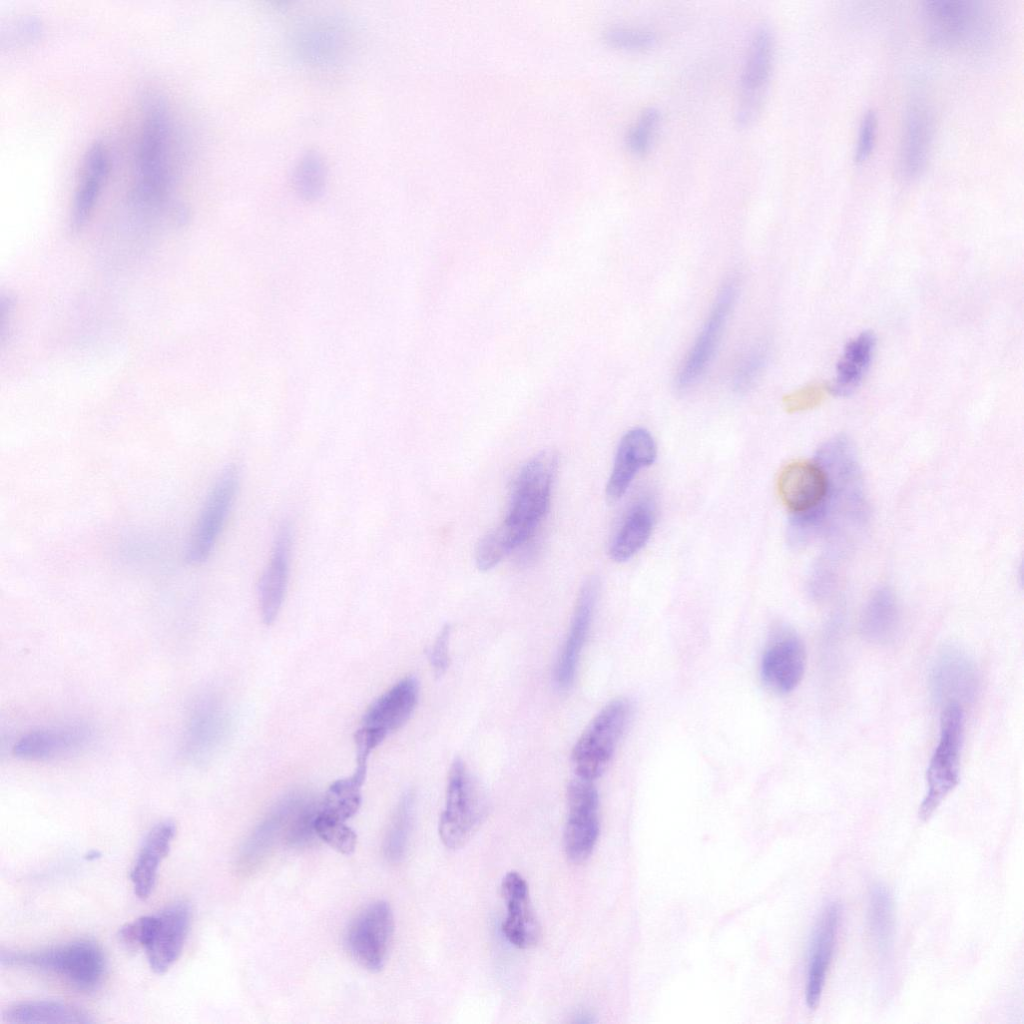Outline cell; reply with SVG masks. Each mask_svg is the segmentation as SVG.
<instances>
[{"label": "cell", "mask_w": 1024, "mask_h": 1024, "mask_svg": "<svg viewBox=\"0 0 1024 1024\" xmlns=\"http://www.w3.org/2000/svg\"><path fill=\"white\" fill-rule=\"evenodd\" d=\"M141 114L127 208L140 219L158 216L168 208L183 211L184 206L172 200L175 158L169 106L163 96L151 92L144 97Z\"/></svg>", "instance_id": "6da1fadb"}, {"label": "cell", "mask_w": 1024, "mask_h": 1024, "mask_svg": "<svg viewBox=\"0 0 1024 1024\" xmlns=\"http://www.w3.org/2000/svg\"><path fill=\"white\" fill-rule=\"evenodd\" d=\"M557 466V454L545 450L521 469L505 519L477 545L475 561L479 570L493 568L532 536L548 510Z\"/></svg>", "instance_id": "7a4b0ae2"}, {"label": "cell", "mask_w": 1024, "mask_h": 1024, "mask_svg": "<svg viewBox=\"0 0 1024 1024\" xmlns=\"http://www.w3.org/2000/svg\"><path fill=\"white\" fill-rule=\"evenodd\" d=\"M1 965L49 972L74 988L92 991L102 982L106 961L101 948L88 940L72 941L38 951L1 953Z\"/></svg>", "instance_id": "3957f363"}, {"label": "cell", "mask_w": 1024, "mask_h": 1024, "mask_svg": "<svg viewBox=\"0 0 1024 1024\" xmlns=\"http://www.w3.org/2000/svg\"><path fill=\"white\" fill-rule=\"evenodd\" d=\"M928 38L948 49L980 47L994 31L989 10L980 2L962 0L928 1L923 7Z\"/></svg>", "instance_id": "277c9868"}, {"label": "cell", "mask_w": 1024, "mask_h": 1024, "mask_svg": "<svg viewBox=\"0 0 1024 1024\" xmlns=\"http://www.w3.org/2000/svg\"><path fill=\"white\" fill-rule=\"evenodd\" d=\"M632 715V705L617 698L605 705L576 741L571 761L576 777L594 781L610 765Z\"/></svg>", "instance_id": "5b68a950"}, {"label": "cell", "mask_w": 1024, "mask_h": 1024, "mask_svg": "<svg viewBox=\"0 0 1024 1024\" xmlns=\"http://www.w3.org/2000/svg\"><path fill=\"white\" fill-rule=\"evenodd\" d=\"M964 735L961 706L943 707L937 746L927 769V791L919 807V818L928 820L959 782L960 758Z\"/></svg>", "instance_id": "8992f818"}, {"label": "cell", "mask_w": 1024, "mask_h": 1024, "mask_svg": "<svg viewBox=\"0 0 1024 1024\" xmlns=\"http://www.w3.org/2000/svg\"><path fill=\"white\" fill-rule=\"evenodd\" d=\"M484 804L466 765L460 758L451 763L445 806L439 820V836L450 849L463 846L479 826Z\"/></svg>", "instance_id": "52a82bcc"}, {"label": "cell", "mask_w": 1024, "mask_h": 1024, "mask_svg": "<svg viewBox=\"0 0 1024 1024\" xmlns=\"http://www.w3.org/2000/svg\"><path fill=\"white\" fill-rule=\"evenodd\" d=\"M568 815L564 829V849L575 863L592 853L600 833L599 797L593 781L579 777L567 786Z\"/></svg>", "instance_id": "ba28073f"}, {"label": "cell", "mask_w": 1024, "mask_h": 1024, "mask_svg": "<svg viewBox=\"0 0 1024 1024\" xmlns=\"http://www.w3.org/2000/svg\"><path fill=\"white\" fill-rule=\"evenodd\" d=\"M393 931L394 920L390 905L385 901H376L351 923L346 936L348 951L360 966L378 972L386 962Z\"/></svg>", "instance_id": "9c48e42d"}, {"label": "cell", "mask_w": 1024, "mask_h": 1024, "mask_svg": "<svg viewBox=\"0 0 1024 1024\" xmlns=\"http://www.w3.org/2000/svg\"><path fill=\"white\" fill-rule=\"evenodd\" d=\"M238 481L235 466L226 467L215 481L188 545L186 558L191 564H200L210 556L232 507Z\"/></svg>", "instance_id": "30bf717a"}, {"label": "cell", "mask_w": 1024, "mask_h": 1024, "mask_svg": "<svg viewBox=\"0 0 1024 1024\" xmlns=\"http://www.w3.org/2000/svg\"><path fill=\"white\" fill-rule=\"evenodd\" d=\"M737 294V283L731 279L720 289L712 309L676 377L678 389L694 385L713 358L728 315Z\"/></svg>", "instance_id": "8fae6325"}, {"label": "cell", "mask_w": 1024, "mask_h": 1024, "mask_svg": "<svg viewBox=\"0 0 1024 1024\" xmlns=\"http://www.w3.org/2000/svg\"><path fill=\"white\" fill-rule=\"evenodd\" d=\"M773 36L766 26L759 27L751 41L740 83L736 122L750 126L756 119L767 87L773 59Z\"/></svg>", "instance_id": "7c38bea8"}, {"label": "cell", "mask_w": 1024, "mask_h": 1024, "mask_svg": "<svg viewBox=\"0 0 1024 1024\" xmlns=\"http://www.w3.org/2000/svg\"><path fill=\"white\" fill-rule=\"evenodd\" d=\"M144 950L150 968L165 973L179 958L190 926L191 912L184 901L175 902L157 914Z\"/></svg>", "instance_id": "4fadbf2b"}, {"label": "cell", "mask_w": 1024, "mask_h": 1024, "mask_svg": "<svg viewBox=\"0 0 1024 1024\" xmlns=\"http://www.w3.org/2000/svg\"><path fill=\"white\" fill-rule=\"evenodd\" d=\"M806 666L802 640L791 630L778 629L761 660L765 684L779 693L793 691L801 682Z\"/></svg>", "instance_id": "5bb4252c"}, {"label": "cell", "mask_w": 1024, "mask_h": 1024, "mask_svg": "<svg viewBox=\"0 0 1024 1024\" xmlns=\"http://www.w3.org/2000/svg\"><path fill=\"white\" fill-rule=\"evenodd\" d=\"M935 699L943 704L963 706L974 699L978 676L972 660L961 650L947 647L934 661L930 677Z\"/></svg>", "instance_id": "9a60e30c"}, {"label": "cell", "mask_w": 1024, "mask_h": 1024, "mask_svg": "<svg viewBox=\"0 0 1024 1024\" xmlns=\"http://www.w3.org/2000/svg\"><path fill=\"white\" fill-rule=\"evenodd\" d=\"M293 533L289 522H282L275 534L269 561L258 584L262 620L272 624L283 603L289 578Z\"/></svg>", "instance_id": "2e32d148"}, {"label": "cell", "mask_w": 1024, "mask_h": 1024, "mask_svg": "<svg viewBox=\"0 0 1024 1024\" xmlns=\"http://www.w3.org/2000/svg\"><path fill=\"white\" fill-rule=\"evenodd\" d=\"M828 487L827 475L817 462H792L781 471L778 479L781 501L793 515L821 506L827 498Z\"/></svg>", "instance_id": "e0dca14e"}, {"label": "cell", "mask_w": 1024, "mask_h": 1024, "mask_svg": "<svg viewBox=\"0 0 1024 1024\" xmlns=\"http://www.w3.org/2000/svg\"><path fill=\"white\" fill-rule=\"evenodd\" d=\"M840 906L833 902L821 913L811 937L805 1000L809 1009L818 1007L835 948Z\"/></svg>", "instance_id": "ac0fdd59"}, {"label": "cell", "mask_w": 1024, "mask_h": 1024, "mask_svg": "<svg viewBox=\"0 0 1024 1024\" xmlns=\"http://www.w3.org/2000/svg\"><path fill=\"white\" fill-rule=\"evenodd\" d=\"M501 892L507 910L502 925L505 937L521 949L534 946L540 936V927L530 902L527 882L518 872L510 871L502 879Z\"/></svg>", "instance_id": "d6986e66"}, {"label": "cell", "mask_w": 1024, "mask_h": 1024, "mask_svg": "<svg viewBox=\"0 0 1024 1024\" xmlns=\"http://www.w3.org/2000/svg\"><path fill=\"white\" fill-rule=\"evenodd\" d=\"M90 739L91 731L84 725L45 728L24 735L13 747V753L27 760L62 759L82 750Z\"/></svg>", "instance_id": "ffe728a7"}, {"label": "cell", "mask_w": 1024, "mask_h": 1024, "mask_svg": "<svg viewBox=\"0 0 1024 1024\" xmlns=\"http://www.w3.org/2000/svg\"><path fill=\"white\" fill-rule=\"evenodd\" d=\"M598 582L590 578L581 587L570 628L555 667V681L567 688L574 680L577 664L586 641L597 599Z\"/></svg>", "instance_id": "44dd1931"}, {"label": "cell", "mask_w": 1024, "mask_h": 1024, "mask_svg": "<svg viewBox=\"0 0 1024 1024\" xmlns=\"http://www.w3.org/2000/svg\"><path fill=\"white\" fill-rule=\"evenodd\" d=\"M656 453V444L647 430L634 428L624 434L606 486L609 501H617L625 494L638 471L654 462Z\"/></svg>", "instance_id": "7402d4cb"}, {"label": "cell", "mask_w": 1024, "mask_h": 1024, "mask_svg": "<svg viewBox=\"0 0 1024 1024\" xmlns=\"http://www.w3.org/2000/svg\"><path fill=\"white\" fill-rule=\"evenodd\" d=\"M933 125L931 115L921 102L907 109L901 137L899 166L903 177L915 179L926 167L931 149Z\"/></svg>", "instance_id": "603a6c76"}, {"label": "cell", "mask_w": 1024, "mask_h": 1024, "mask_svg": "<svg viewBox=\"0 0 1024 1024\" xmlns=\"http://www.w3.org/2000/svg\"><path fill=\"white\" fill-rule=\"evenodd\" d=\"M109 169L110 157L107 147L101 141H94L84 155L81 177L73 198L70 215L73 230L81 229L89 218L102 185L108 177Z\"/></svg>", "instance_id": "cb8c5ba5"}, {"label": "cell", "mask_w": 1024, "mask_h": 1024, "mask_svg": "<svg viewBox=\"0 0 1024 1024\" xmlns=\"http://www.w3.org/2000/svg\"><path fill=\"white\" fill-rule=\"evenodd\" d=\"M175 832V824L167 820L155 825L144 838L130 873L138 898L146 899L152 893L159 865L170 851Z\"/></svg>", "instance_id": "d4e9b609"}, {"label": "cell", "mask_w": 1024, "mask_h": 1024, "mask_svg": "<svg viewBox=\"0 0 1024 1024\" xmlns=\"http://www.w3.org/2000/svg\"><path fill=\"white\" fill-rule=\"evenodd\" d=\"M417 680L406 677L379 697L363 717L364 726L378 728L387 734L400 728L411 716L417 704Z\"/></svg>", "instance_id": "484cf974"}, {"label": "cell", "mask_w": 1024, "mask_h": 1024, "mask_svg": "<svg viewBox=\"0 0 1024 1024\" xmlns=\"http://www.w3.org/2000/svg\"><path fill=\"white\" fill-rule=\"evenodd\" d=\"M226 728V714L218 700L206 698L193 709L186 737L191 757H209L221 742Z\"/></svg>", "instance_id": "4316f807"}, {"label": "cell", "mask_w": 1024, "mask_h": 1024, "mask_svg": "<svg viewBox=\"0 0 1024 1024\" xmlns=\"http://www.w3.org/2000/svg\"><path fill=\"white\" fill-rule=\"evenodd\" d=\"M654 519V505L650 499L643 498L635 502L612 539L610 557L617 562L632 558L648 541Z\"/></svg>", "instance_id": "83f0119b"}, {"label": "cell", "mask_w": 1024, "mask_h": 1024, "mask_svg": "<svg viewBox=\"0 0 1024 1024\" xmlns=\"http://www.w3.org/2000/svg\"><path fill=\"white\" fill-rule=\"evenodd\" d=\"M875 347L873 333L865 331L851 340L837 364L835 381L831 386L833 394L846 396L860 384L872 358Z\"/></svg>", "instance_id": "f1b7e54d"}, {"label": "cell", "mask_w": 1024, "mask_h": 1024, "mask_svg": "<svg viewBox=\"0 0 1024 1024\" xmlns=\"http://www.w3.org/2000/svg\"><path fill=\"white\" fill-rule=\"evenodd\" d=\"M7 1023H92L89 1014L59 1001H26L7 1008L2 1015Z\"/></svg>", "instance_id": "f546056e"}, {"label": "cell", "mask_w": 1024, "mask_h": 1024, "mask_svg": "<svg viewBox=\"0 0 1024 1024\" xmlns=\"http://www.w3.org/2000/svg\"><path fill=\"white\" fill-rule=\"evenodd\" d=\"M301 798L293 796L285 799L257 827L243 849L242 865L251 867L265 856L281 829L288 826Z\"/></svg>", "instance_id": "4dcf8cb0"}, {"label": "cell", "mask_w": 1024, "mask_h": 1024, "mask_svg": "<svg viewBox=\"0 0 1024 1024\" xmlns=\"http://www.w3.org/2000/svg\"><path fill=\"white\" fill-rule=\"evenodd\" d=\"M898 608L893 594L886 588L878 589L867 602L862 617L863 636L873 643H887L895 635Z\"/></svg>", "instance_id": "1f68e13d"}, {"label": "cell", "mask_w": 1024, "mask_h": 1024, "mask_svg": "<svg viewBox=\"0 0 1024 1024\" xmlns=\"http://www.w3.org/2000/svg\"><path fill=\"white\" fill-rule=\"evenodd\" d=\"M868 925L879 951L886 952L894 934V905L890 891L883 885H874L869 894Z\"/></svg>", "instance_id": "d6a6232c"}, {"label": "cell", "mask_w": 1024, "mask_h": 1024, "mask_svg": "<svg viewBox=\"0 0 1024 1024\" xmlns=\"http://www.w3.org/2000/svg\"><path fill=\"white\" fill-rule=\"evenodd\" d=\"M364 780L352 774L332 783L319 806V812L342 822L354 816L361 805Z\"/></svg>", "instance_id": "836d02e7"}, {"label": "cell", "mask_w": 1024, "mask_h": 1024, "mask_svg": "<svg viewBox=\"0 0 1024 1024\" xmlns=\"http://www.w3.org/2000/svg\"><path fill=\"white\" fill-rule=\"evenodd\" d=\"M413 800L407 794L401 799L385 840V855L391 861L403 858L411 827Z\"/></svg>", "instance_id": "e575fe53"}, {"label": "cell", "mask_w": 1024, "mask_h": 1024, "mask_svg": "<svg viewBox=\"0 0 1024 1024\" xmlns=\"http://www.w3.org/2000/svg\"><path fill=\"white\" fill-rule=\"evenodd\" d=\"M317 838L344 855L354 852L357 844L356 833L345 822L330 818L319 812L314 821Z\"/></svg>", "instance_id": "d590c367"}, {"label": "cell", "mask_w": 1024, "mask_h": 1024, "mask_svg": "<svg viewBox=\"0 0 1024 1024\" xmlns=\"http://www.w3.org/2000/svg\"><path fill=\"white\" fill-rule=\"evenodd\" d=\"M659 122L658 109L649 107L641 113L627 135V145L632 153L641 156L649 150Z\"/></svg>", "instance_id": "8d00e7d4"}, {"label": "cell", "mask_w": 1024, "mask_h": 1024, "mask_svg": "<svg viewBox=\"0 0 1024 1024\" xmlns=\"http://www.w3.org/2000/svg\"><path fill=\"white\" fill-rule=\"evenodd\" d=\"M605 39L614 47L630 51L649 50L657 41L655 35L649 31L623 26L609 28L605 32Z\"/></svg>", "instance_id": "74e56055"}, {"label": "cell", "mask_w": 1024, "mask_h": 1024, "mask_svg": "<svg viewBox=\"0 0 1024 1024\" xmlns=\"http://www.w3.org/2000/svg\"><path fill=\"white\" fill-rule=\"evenodd\" d=\"M767 360V347L763 344L754 346L741 360L733 377V387L742 392L755 382L763 370Z\"/></svg>", "instance_id": "f35d334b"}, {"label": "cell", "mask_w": 1024, "mask_h": 1024, "mask_svg": "<svg viewBox=\"0 0 1024 1024\" xmlns=\"http://www.w3.org/2000/svg\"><path fill=\"white\" fill-rule=\"evenodd\" d=\"M877 135V116L873 111H868L863 116L858 132V139L854 151V161L857 164L863 163L871 155Z\"/></svg>", "instance_id": "ab89813d"}, {"label": "cell", "mask_w": 1024, "mask_h": 1024, "mask_svg": "<svg viewBox=\"0 0 1024 1024\" xmlns=\"http://www.w3.org/2000/svg\"><path fill=\"white\" fill-rule=\"evenodd\" d=\"M451 628L445 625L439 632L430 652V662L437 675L443 674L449 663V638Z\"/></svg>", "instance_id": "60d3db41"}]
</instances>
